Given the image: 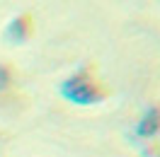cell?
Listing matches in <instances>:
<instances>
[{
	"mask_svg": "<svg viewBox=\"0 0 160 157\" xmlns=\"http://www.w3.org/2000/svg\"><path fill=\"white\" fill-rule=\"evenodd\" d=\"M61 97L75 104V107H92V104H100L102 102V92L100 87L95 85V80L85 73V70H78L58 85Z\"/></svg>",
	"mask_w": 160,
	"mask_h": 157,
	"instance_id": "6da1fadb",
	"label": "cell"
},
{
	"mask_svg": "<svg viewBox=\"0 0 160 157\" xmlns=\"http://www.w3.org/2000/svg\"><path fill=\"white\" fill-rule=\"evenodd\" d=\"M158 133H160V109L150 107L141 114L138 123H136V136L148 140V138H155Z\"/></svg>",
	"mask_w": 160,
	"mask_h": 157,
	"instance_id": "7a4b0ae2",
	"label": "cell"
},
{
	"mask_svg": "<svg viewBox=\"0 0 160 157\" xmlns=\"http://www.w3.org/2000/svg\"><path fill=\"white\" fill-rule=\"evenodd\" d=\"M27 31H29V27H27L24 17H15L5 27V39L10 41V44H22V41L27 39Z\"/></svg>",
	"mask_w": 160,
	"mask_h": 157,
	"instance_id": "3957f363",
	"label": "cell"
},
{
	"mask_svg": "<svg viewBox=\"0 0 160 157\" xmlns=\"http://www.w3.org/2000/svg\"><path fill=\"white\" fill-rule=\"evenodd\" d=\"M8 85H10V73L0 65V89H5Z\"/></svg>",
	"mask_w": 160,
	"mask_h": 157,
	"instance_id": "277c9868",
	"label": "cell"
}]
</instances>
